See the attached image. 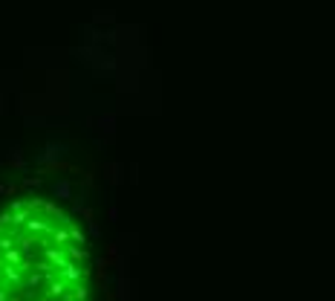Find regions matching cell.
<instances>
[{
  "mask_svg": "<svg viewBox=\"0 0 335 301\" xmlns=\"http://www.w3.org/2000/svg\"><path fill=\"white\" fill-rule=\"evenodd\" d=\"M0 301H92L90 243L61 206L32 197L0 214Z\"/></svg>",
  "mask_w": 335,
  "mask_h": 301,
  "instance_id": "1",
  "label": "cell"
}]
</instances>
